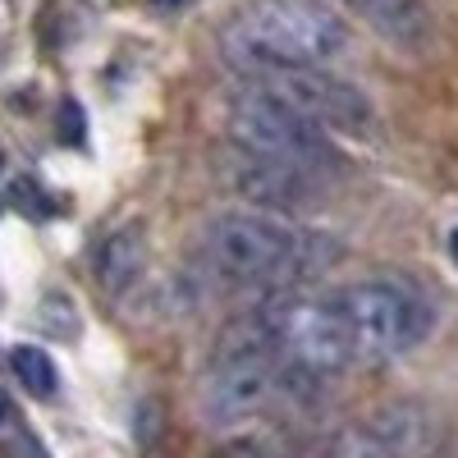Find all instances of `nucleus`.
<instances>
[{
  "label": "nucleus",
  "mask_w": 458,
  "mask_h": 458,
  "mask_svg": "<svg viewBox=\"0 0 458 458\" xmlns=\"http://www.w3.org/2000/svg\"><path fill=\"white\" fill-rule=\"evenodd\" d=\"M261 321V330L271 335V344L302 362L308 371L326 376V371H344L353 367V349H349V335H344L339 317L326 298H302V293H280L271 298L261 312H252Z\"/></svg>",
  "instance_id": "obj_6"
},
{
  "label": "nucleus",
  "mask_w": 458,
  "mask_h": 458,
  "mask_svg": "<svg viewBox=\"0 0 458 458\" xmlns=\"http://www.w3.org/2000/svg\"><path fill=\"white\" fill-rule=\"evenodd\" d=\"M10 367H14V376H19V386H23L28 394H37V399H51L55 386H60V371H55V362H51L47 349L19 344V349L10 353Z\"/></svg>",
  "instance_id": "obj_11"
},
{
  "label": "nucleus",
  "mask_w": 458,
  "mask_h": 458,
  "mask_svg": "<svg viewBox=\"0 0 458 458\" xmlns=\"http://www.w3.org/2000/svg\"><path fill=\"white\" fill-rule=\"evenodd\" d=\"M14 207L23 211V216H37V220H42V216H51V207H47V193H42V188H37L32 179H14Z\"/></svg>",
  "instance_id": "obj_12"
},
{
  "label": "nucleus",
  "mask_w": 458,
  "mask_h": 458,
  "mask_svg": "<svg viewBox=\"0 0 458 458\" xmlns=\"http://www.w3.org/2000/svg\"><path fill=\"white\" fill-rule=\"evenodd\" d=\"M326 302L335 308L344 335H349L353 362H390L417 349L436 326V312L422 298V289H412L408 280H390V276L344 284Z\"/></svg>",
  "instance_id": "obj_3"
},
{
  "label": "nucleus",
  "mask_w": 458,
  "mask_h": 458,
  "mask_svg": "<svg viewBox=\"0 0 458 458\" xmlns=\"http://www.w3.org/2000/svg\"><path fill=\"white\" fill-rule=\"evenodd\" d=\"M234 183L248 202H261V207H276V211H302L317 202V179H308L302 170H289L271 157H252L243 151V165L234 170Z\"/></svg>",
  "instance_id": "obj_8"
},
{
  "label": "nucleus",
  "mask_w": 458,
  "mask_h": 458,
  "mask_svg": "<svg viewBox=\"0 0 458 458\" xmlns=\"http://www.w3.org/2000/svg\"><path fill=\"white\" fill-rule=\"evenodd\" d=\"M0 165H5V157H0Z\"/></svg>",
  "instance_id": "obj_17"
},
{
  "label": "nucleus",
  "mask_w": 458,
  "mask_h": 458,
  "mask_svg": "<svg viewBox=\"0 0 458 458\" xmlns=\"http://www.w3.org/2000/svg\"><path fill=\"white\" fill-rule=\"evenodd\" d=\"M339 257V243L276 211H229L202 229L207 271L229 284H298Z\"/></svg>",
  "instance_id": "obj_1"
},
{
  "label": "nucleus",
  "mask_w": 458,
  "mask_h": 458,
  "mask_svg": "<svg viewBox=\"0 0 458 458\" xmlns=\"http://www.w3.org/2000/svg\"><path fill=\"white\" fill-rule=\"evenodd\" d=\"M349 47V23L321 0H257L220 32L225 60L243 73L266 64H335Z\"/></svg>",
  "instance_id": "obj_2"
},
{
  "label": "nucleus",
  "mask_w": 458,
  "mask_h": 458,
  "mask_svg": "<svg viewBox=\"0 0 458 458\" xmlns=\"http://www.w3.org/2000/svg\"><path fill=\"white\" fill-rule=\"evenodd\" d=\"M449 252H454V261H458V229H454V239H449Z\"/></svg>",
  "instance_id": "obj_16"
},
{
  "label": "nucleus",
  "mask_w": 458,
  "mask_h": 458,
  "mask_svg": "<svg viewBox=\"0 0 458 458\" xmlns=\"http://www.w3.org/2000/svg\"><path fill=\"white\" fill-rule=\"evenodd\" d=\"M229 133H234V142L243 151H252V157H271L289 170H302L317 183L349 174V161L339 157L330 133L261 83H252L234 106H229Z\"/></svg>",
  "instance_id": "obj_4"
},
{
  "label": "nucleus",
  "mask_w": 458,
  "mask_h": 458,
  "mask_svg": "<svg viewBox=\"0 0 458 458\" xmlns=\"http://www.w3.org/2000/svg\"><path fill=\"white\" fill-rule=\"evenodd\" d=\"M431 445H436V422L417 403H386L371 417H362L344 440H335V449L349 454H427Z\"/></svg>",
  "instance_id": "obj_7"
},
{
  "label": "nucleus",
  "mask_w": 458,
  "mask_h": 458,
  "mask_svg": "<svg viewBox=\"0 0 458 458\" xmlns=\"http://www.w3.org/2000/svg\"><path fill=\"white\" fill-rule=\"evenodd\" d=\"M147 5H157V10H183L188 0H147Z\"/></svg>",
  "instance_id": "obj_15"
},
{
  "label": "nucleus",
  "mask_w": 458,
  "mask_h": 458,
  "mask_svg": "<svg viewBox=\"0 0 458 458\" xmlns=\"http://www.w3.org/2000/svg\"><path fill=\"white\" fill-rule=\"evenodd\" d=\"M83 124H88V120H83V106H79V101H64V106H60V138H64V142H83V138H88Z\"/></svg>",
  "instance_id": "obj_13"
},
{
  "label": "nucleus",
  "mask_w": 458,
  "mask_h": 458,
  "mask_svg": "<svg viewBox=\"0 0 458 458\" xmlns=\"http://www.w3.org/2000/svg\"><path fill=\"white\" fill-rule=\"evenodd\" d=\"M252 83L271 88L276 97H284L289 106H298L308 120H317L326 133H344V138H371L376 129V106L371 97L339 79L330 64H266L257 73H248Z\"/></svg>",
  "instance_id": "obj_5"
},
{
  "label": "nucleus",
  "mask_w": 458,
  "mask_h": 458,
  "mask_svg": "<svg viewBox=\"0 0 458 458\" xmlns=\"http://www.w3.org/2000/svg\"><path fill=\"white\" fill-rule=\"evenodd\" d=\"M92 271L97 284L106 293H129L142 271H147V239H142V225H124V229H110V234L97 243L92 252Z\"/></svg>",
  "instance_id": "obj_10"
},
{
  "label": "nucleus",
  "mask_w": 458,
  "mask_h": 458,
  "mask_svg": "<svg viewBox=\"0 0 458 458\" xmlns=\"http://www.w3.org/2000/svg\"><path fill=\"white\" fill-rule=\"evenodd\" d=\"M371 32H380L399 51H427L431 47V14L422 0H344Z\"/></svg>",
  "instance_id": "obj_9"
},
{
  "label": "nucleus",
  "mask_w": 458,
  "mask_h": 458,
  "mask_svg": "<svg viewBox=\"0 0 458 458\" xmlns=\"http://www.w3.org/2000/svg\"><path fill=\"white\" fill-rule=\"evenodd\" d=\"M10 412H14V403H10V394H5V390H0V427L10 422Z\"/></svg>",
  "instance_id": "obj_14"
}]
</instances>
